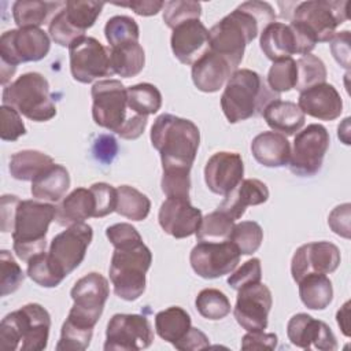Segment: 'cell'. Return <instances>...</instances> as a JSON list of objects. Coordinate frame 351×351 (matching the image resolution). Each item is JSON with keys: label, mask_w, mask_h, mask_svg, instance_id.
I'll return each instance as SVG.
<instances>
[{"label": "cell", "mask_w": 351, "mask_h": 351, "mask_svg": "<svg viewBox=\"0 0 351 351\" xmlns=\"http://www.w3.org/2000/svg\"><path fill=\"white\" fill-rule=\"evenodd\" d=\"M273 22H276V12L269 3H241L208 30L210 49L223 56L237 70L245 47Z\"/></svg>", "instance_id": "obj_1"}, {"label": "cell", "mask_w": 351, "mask_h": 351, "mask_svg": "<svg viewBox=\"0 0 351 351\" xmlns=\"http://www.w3.org/2000/svg\"><path fill=\"white\" fill-rule=\"evenodd\" d=\"M151 143L160 154L163 170H191L200 144V132L189 119L162 114L151 128Z\"/></svg>", "instance_id": "obj_2"}, {"label": "cell", "mask_w": 351, "mask_h": 351, "mask_svg": "<svg viewBox=\"0 0 351 351\" xmlns=\"http://www.w3.org/2000/svg\"><path fill=\"white\" fill-rule=\"evenodd\" d=\"M280 95L270 89L266 80L250 69L236 70L221 96V108L230 123L262 115L265 108Z\"/></svg>", "instance_id": "obj_3"}, {"label": "cell", "mask_w": 351, "mask_h": 351, "mask_svg": "<svg viewBox=\"0 0 351 351\" xmlns=\"http://www.w3.org/2000/svg\"><path fill=\"white\" fill-rule=\"evenodd\" d=\"M49 329V313L38 303H27L1 319L0 348L7 351L45 350Z\"/></svg>", "instance_id": "obj_4"}, {"label": "cell", "mask_w": 351, "mask_h": 351, "mask_svg": "<svg viewBox=\"0 0 351 351\" xmlns=\"http://www.w3.org/2000/svg\"><path fill=\"white\" fill-rule=\"evenodd\" d=\"M151 263L152 254L143 241L115 247L110 263L114 293L128 302L137 300L145 291V274Z\"/></svg>", "instance_id": "obj_5"}, {"label": "cell", "mask_w": 351, "mask_h": 351, "mask_svg": "<svg viewBox=\"0 0 351 351\" xmlns=\"http://www.w3.org/2000/svg\"><path fill=\"white\" fill-rule=\"evenodd\" d=\"M56 207L37 200H21L12 230L15 255L27 262L32 256L45 251L47 232L55 219Z\"/></svg>", "instance_id": "obj_6"}, {"label": "cell", "mask_w": 351, "mask_h": 351, "mask_svg": "<svg viewBox=\"0 0 351 351\" xmlns=\"http://www.w3.org/2000/svg\"><path fill=\"white\" fill-rule=\"evenodd\" d=\"M3 106L15 108L34 122H45L56 115V106L49 93V84L40 73H25L3 89Z\"/></svg>", "instance_id": "obj_7"}, {"label": "cell", "mask_w": 351, "mask_h": 351, "mask_svg": "<svg viewBox=\"0 0 351 351\" xmlns=\"http://www.w3.org/2000/svg\"><path fill=\"white\" fill-rule=\"evenodd\" d=\"M348 1H303L296 4L291 22L306 30L315 43H328L336 27L348 19Z\"/></svg>", "instance_id": "obj_8"}, {"label": "cell", "mask_w": 351, "mask_h": 351, "mask_svg": "<svg viewBox=\"0 0 351 351\" xmlns=\"http://www.w3.org/2000/svg\"><path fill=\"white\" fill-rule=\"evenodd\" d=\"M108 295V281L100 273L92 271L81 277L70 291L74 304L66 319L77 326L93 329L103 314Z\"/></svg>", "instance_id": "obj_9"}, {"label": "cell", "mask_w": 351, "mask_h": 351, "mask_svg": "<svg viewBox=\"0 0 351 351\" xmlns=\"http://www.w3.org/2000/svg\"><path fill=\"white\" fill-rule=\"evenodd\" d=\"M329 143V132L319 123H311L299 130L291 149L289 170L300 177L315 176L322 167Z\"/></svg>", "instance_id": "obj_10"}, {"label": "cell", "mask_w": 351, "mask_h": 351, "mask_svg": "<svg viewBox=\"0 0 351 351\" xmlns=\"http://www.w3.org/2000/svg\"><path fill=\"white\" fill-rule=\"evenodd\" d=\"M70 71L75 81L90 84L101 77L114 74L110 49L95 37L82 36L69 47Z\"/></svg>", "instance_id": "obj_11"}, {"label": "cell", "mask_w": 351, "mask_h": 351, "mask_svg": "<svg viewBox=\"0 0 351 351\" xmlns=\"http://www.w3.org/2000/svg\"><path fill=\"white\" fill-rule=\"evenodd\" d=\"M92 237V226L80 222L70 225L51 240L48 258L51 265L63 278L82 263Z\"/></svg>", "instance_id": "obj_12"}, {"label": "cell", "mask_w": 351, "mask_h": 351, "mask_svg": "<svg viewBox=\"0 0 351 351\" xmlns=\"http://www.w3.org/2000/svg\"><path fill=\"white\" fill-rule=\"evenodd\" d=\"M51 48L48 34L40 27H18L0 37V62L18 66L44 59Z\"/></svg>", "instance_id": "obj_13"}, {"label": "cell", "mask_w": 351, "mask_h": 351, "mask_svg": "<svg viewBox=\"0 0 351 351\" xmlns=\"http://www.w3.org/2000/svg\"><path fill=\"white\" fill-rule=\"evenodd\" d=\"M90 95L95 123L118 133L128 119V88L118 80H101L92 86Z\"/></svg>", "instance_id": "obj_14"}, {"label": "cell", "mask_w": 351, "mask_h": 351, "mask_svg": "<svg viewBox=\"0 0 351 351\" xmlns=\"http://www.w3.org/2000/svg\"><path fill=\"white\" fill-rule=\"evenodd\" d=\"M154 341V330L145 315L115 314L107 324L106 351H137L148 348Z\"/></svg>", "instance_id": "obj_15"}, {"label": "cell", "mask_w": 351, "mask_h": 351, "mask_svg": "<svg viewBox=\"0 0 351 351\" xmlns=\"http://www.w3.org/2000/svg\"><path fill=\"white\" fill-rule=\"evenodd\" d=\"M240 251L230 241H199L191 251L189 262L193 271L207 280L232 273L240 262Z\"/></svg>", "instance_id": "obj_16"}, {"label": "cell", "mask_w": 351, "mask_h": 351, "mask_svg": "<svg viewBox=\"0 0 351 351\" xmlns=\"http://www.w3.org/2000/svg\"><path fill=\"white\" fill-rule=\"evenodd\" d=\"M233 315L237 324L247 332L265 330L273 304L270 289L262 284H251L237 291Z\"/></svg>", "instance_id": "obj_17"}, {"label": "cell", "mask_w": 351, "mask_h": 351, "mask_svg": "<svg viewBox=\"0 0 351 351\" xmlns=\"http://www.w3.org/2000/svg\"><path fill=\"white\" fill-rule=\"evenodd\" d=\"M340 261V250L333 243H307L295 251L291 261V274L296 282L313 273L329 274L339 267Z\"/></svg>", "instance_id": "obj_18"}, {"label": "cell", "mask_w": 351, "mask_h": 351, "mask_svg": "<svg viewBox=\"0 0 351 351\" xmlns=\"http://www.w3.org/2000/svg\"><path fill=\"white\" fill-rule=\"evenodd\" d=\"M287 336L293 346L303 350L335 351L337 348L332 329L324 321L315 319L306 313H298L288 321Z\"/></svg>", "instance_id": "obj_19"}, {"label": "cell", "mask_w": 351, "mask_h": 351, "mask_svg": "<svg viewBox=\"0 0 351 351\" xmlns=\"http://www.w3.org/2000/svg\"><path fill=\"white\" fill-rule=\"evenodd\" d=\"M202 211L189 199L167 197L158 214L160 228L176 239H185L196 233L202 222Z\"/></svg>", "instance_id": "obj_20"}, {"label": "cell", "mask_w": 351, "mask_h": 351, "mask_svg": "<svg viewBox=\"0 0 351 351\" xmlns=\"http://www.w3.org/2000/svg\"><path fill=\"white\" fill-rule=\"evenodd\" d=\"M244 165L237 152H215L204 166V181L215 195H228L243 180Z\"/></svg>", "instance_id": "obj_21"}, {"label": "cell", "mask_w": 351, "mask_h": 351, "mask_svg": "<svg viewBox=\"0 0 351 351\" xmlns=\"http://www.w3.org/2000/svg\"><path fill=\"white\" fill-rule=\"evenodd\" d=\"M170 45L181 63L193 64L210 49L208 30L200 19L185 21L173 29Z\"/></svg>", "instance_id": "obj_22"}, {"label": "cell", "mask_w": 351, "mask_h": 351, "mask_svg": "<svg viewBox=\"0 0 351 351\" xmlns=\"http://www.w3.org/2000/svg\"><path fill=\"white\" fill-rule=\"evenodd\" d=\"M298 106L304 114L321 121H333L343 111L340 93L333 85L326 82L300 92Z\"/></svg>", "instance_id": "obj_23"}, {"label": "cell", "mask_w": 351, "mask_h": 351, "mask_svg": "<svg viewBox=\"0 0 351 351\" xmlns=\"http://www.w3.org/2000/svg\"><path fill=\"white\" fill-rule=\"evenodd\" d=\"M236 69L221 55L208 49L192 64V81L195 86L206 93L219 90Z\"/></svg>", "instance_id": "obj_24"}, {"label": "cell", "mask_w": 351, "mask_h": 351, "mask_svg": "<svg viewBox=\"0 0 351 351\" xmlns=\"http://www.w3.org/2000/svg\"><path fill=\"white\" fill-rule=\"evenodd\" d=\"M269 199V189L265 182L256 178L241 180V182L232 189L218 206L217 210L222 211L233 221L241 218L248 206H258Z\"/></svg>", "instance_id": "obj_25"}, {"label": "cell", "mask_w": 351, "mask_h": 351, "mask_svg": "<svg viewBox=\"0 0 351 351\" xmlns=\"http://www.w3.org/2000/svg\"><path fill=\"white\" fill-rule=\"evenodd\" d=\"M259 44L266 58L273 62L291 58L295 53L302 55L296 33L291 25H285L282 22H273L267 25L261 32Z\"/></svg>", "instance_id": "obj_26"}, {"label": "cell", "mask_w": 351, "mask_h": 351, "mask_svg": "<svg viewBox=\"0 0 351 351\" xmlns=\"http://www.w3.org/2000/svg\"><path fill=\"white\" fill-rule=\"evenodd\" d=\"M252 156L265 167H284L291 158V144L277 132H262L251 143Z\"/></svg>", "instance_id": "obj_27"}, {"label": "cell", "mask_w": 351, "mask_h": 351, "mask_svg": "<svg viewBox=\"0 0 351 351\" xmlns=\"http://www.w3.org/2000/svg\"><path fill=\"white\" fill-rule=\"evenodd\" d=\"M95 197L88 188H75L56 206L55 221L62 226H70L95 217Z\"/></svg>", "instance_id": "obj_28"}, {"label": "cell", "mask_w": 351, "mask_h": 351, "mask_svg": "<svg viewBox=\"0 0 351 351\" xmlns=\"http://www.w3.org/2000/svg\"><path fill=\"white\" fill-rule=\"evenodd\" d=\"M263 118L273 132L284 136L298 133L304 125V112L293 101L274 100L263 111Z\"/></svg>", "instance_id": "obj_29"}, {"label": "cell", "mask_w": 351, "mask_h": 351, "mask_svg": "<svg viewBox=\"0 0 351 351\" xmlns=\"http://www.w3.org/2000/svg\"><path fill=\"white\" fill-rule=\"evenodd\" d=\"M70 186V176L64 166L53 163L32 181L33 197L44 202H59Z\"/></svg>", "instance_id": "obj_30"}, {"label": "cell", "mask_w": 351, "mask_h": 351, "mask_svg": "<svg viewBox=\"0 0 351 351\" xmlns=\"http://www.w3.org/2000/svg\"><path fill=\"white\" fill-rule=\"evenodd\" d=\"M66 3L18 0L12 4V18L18 27H40L51 22L56 15L55 10L64 7Z\"/></svg>", "instance_id": "obj_31"}, {"label": "cell", "mask_w": 351, "mask_h": 351, "mask_svg": "<svg viewBox=\"0 0 351 351\" xmlns=\"http://www.w3.org/2000/svg\"><path fill=\"white\" fill-rule=\"evenodd\" d=\"M52 165L53 159L49 155L36 149H23L10 158L8 171L15 180L33 181Z\"/></svg>", "instance_id": "obj_32"}, {"label": "cell", "mask_w": 351, "mask_h": 351, "mask_svg": "<svg viewBox=\"0 0 351 351\" xmlns=\"http://www.w3.org/2000/svg\"><path fill=\"white\" fill-rule=\"evenodd\" d=\"M299 296L302 303L310 310H324L333 299L332 281L326 274H308L299 282Z\"/></svg>", "instance_id": "obj_33"}, {"label": "cell", "mask_w": 351, "mask_h": 351, "mask_svg": "<svg viewBox=\"0 0 351 351\" xmlns=\"http://www.w3.org/2000/svg\"><path fill=\"white\" fill-rule=\"evenodd\" d=\"M191 326V315L178 306H171L155 315L156 333L173 346L189 332Z\"/></svg>", "instance_id": "obj_34"}, {"label": "cell", "mask_w": 351, "mask_h": 351, "mask_svg": "<svg viewBox=\"0 0 351 351\" xmlns=\"http://www.w3.org/2000/svg\"><path fill=\"white\" fill-rule=\"evenodd\" d=\"M103 7L104 3L99 1L70 0L66 1L60 12L64 21L70 25V27L82 37L85 36V32L95 25Z\"/></svg>", "instance_id": "obj_35"}, {"label": "cell", "mask_w": 351, "mask_h": 351, "mask_svg": "<svg viewBox=\"0 0 351 351\" xmlns=\"http://www.w3.org/2000/svg\"><path fill=\"white\" fill-rule=\"evenodd\" d=\"M110 60L114 74L130 78L143 71L145 64V52L138 43H130L117 48H110Z\"/></svg>", "instance_id": "obj_36"}, {"label": "cell", "mask_w": 351, "mask_h": 351, "mask_svg": "<svg viewBox=\"0 0 351 351\" xmlns=\"http://www.w3.org/2000/svg\"><path fill=\"white\" fill-rule=\"evenodd\" d=\"M151 210L149 199L130 185H119L117 188V207L115 211L132 221H143L148 217Z\"/></svg>", "instance_id": "obj_37"}, {"label": "cell", "mask_w": 351, "mask_h": 351, "mask_svg": "<svg viewBox=\"0 0 351 351\" xmlns=\"http://www.w3.org/2000/svg\"><path fill=\"white\" fill-rule=\"evenodd\" d=\"M162 107V95L159 89L148 82H141L128 88V108L134 114L148 117Z\"/></svg>", "instance_id": "obj_38"}, {"label": "cell", "mask_w": 351, "mask_h": 351, "mask_svg": "<svg viewBox=\"0 0 351 351\" xmlns=\"http://www.w3.org/2000/svg\"><path fill=\"white\" fill-rule=\"evenodd\" d=\"M234 226V221L219 210H215L202 218L199 229L196 230L197 241H226L230 240V234Z\"/></svg>", "instance_id": "obj_39"}, {"label": "cell", "mask_w": 351, "mask_h": 351, "mask_svg": "<svg viewBox=\"0 0 351 351\" xmlns=\"http://www.w3.org/2000/svg\"><path fill=\"white\" fill-rule=\"evenodd\" d=\"M104 36L110 48H117L130 43H138L140 29L137 22L126 15L110 18L104 26Z\"/></svg>", "instance_id": "obj_40"}, {"label": "cell", "mask_w": 351, "mask_h": 351, "mask_svg": "<svg viewBox=\"0 0 351 351\" xmlns=\"http://www.w3.org/2000/svg\"><path fill=\"white\" fill-rule=\"evenodd\" d=\"M197 313L207 319L218 321L230 313V302L228 296L215 288L200 291L195 299Z\"/></svg>", "instance_id": "obj_41"}, {"label": "cell", "mask_w": 351, "mask_h": 351, "mask_svg": "<svg viewBox=\"0 0 351 351\" xmlns=\"http://www.w3.org/2000/svg\"><path fill=\"white\" fill-rule=\"evenodd\" d=\"M298 67V81L295 89L303 92L314 85L322 84L326 80V67L325 63L315 55L307 53L300 56L296 60Z\"/></svg>", "instance_id": "obj_42"}, {"label": "cell", "mask_w": 351, "mask_h": 351, "mask_svg": "<svg viewBox=\"0 0 351 351\" xmlns=\"http://www.w3.org/2000/svg\"><path fill=\"white\" fill-rule=\"evenodd\" d=\"M263 240V230L255 221H241L234 223L230 241H233L241 255H252L258 251Z\"/></svg>", "instance_id": "obj_43"}, {"label": "cell", "mask_w": 351, "mask_h": 351, "mask_svg": "<svg viewBox=\"0 0 351 351\" xmlns=\"http://www.w3.org/2000/svg\"><path fill=\"white\" fill-rule=\"evenodd\" d=\"M296 81H298L296 60H293L292 58H287V59L273 62L271 67L269 69L267 81H266L271 90H274L278 95L281 92H288L295 88Z\"/></svg>", "instance_id": "obj_44"}, {"label": "cell", "mask_w": 351, "mask_h": 351, "mask_svg": "<svg viewBox=\"0 0 351 351\" xmlns=\"http://www.w3.org/2000/svg\"><path fill=\"white\" fill-rule=\"evenodd\" d=\"M27 276L40 287L55 288L64 278L51 265L48 252L43 251L27 261Z\"/></svg>", "instance_id": "obj_45"}, {"label": "cell", "mask_w": 351, "mask_h": 351, "mask_svg": "<svg viewBox=\"0 0 351 351\" xmlns=\"http://www.w3.org/2000/svg\"><path fill=\"white\" fill-rule=\"evenodd\" d=\"M202 4L192 0H171L163 7V21L167 27L174 29L185 21L200 19Z\"/></svg>", "instance_id": "obj_46"}, {"label": "cell", "mask_w": 351, "mask_h": 351, "mask_svg": "<svg viewBox=\"0 0 351 351\" xmlns=\"http://www.w3.org/2000/svg\"><path fill=\"white\" fill-rule=\"evenodd\" d=\"M25 280L21 266L15 262L10 251L1 250L0 252V293L7 296L19 289Z\"/></svg>", "instance_id": "obj_47"}, {"label": "cell", "mask_w": 351, "mask_h": 351, "mask_svg": "<svg viewBox=\"0 0 351 351\" xmlns=\"http://www.w3.org/2000/svg\"><path fill=\"white\" fill-rule=\"evenodd\" d=\"M93 329H85L77 326L67 319L62 325L60 339L56 344L58 351H82L90 344Z\"/></svg>", "instance_id": "obj_48"}, {"label": "cell", "mask_w": 351, "mask_h": 351, "mask_svg": "<svg viewBox=\"0 0 351 351\" xmlns=\"http://www.w3.org/2000/svg\"><path fill=\"white\" fill-rule=\"evenodd\" d=\"M191 170H163L160 186L166 197L189 199Z\"/></svg>", "instance_id": "obj_49"}, {"label": "cell", "mask_w": 351, "mask_h": 351, "mask_svg": "<svg viewBox=\"0 0 351 351\" xmlns=\"http://www.w3.org/2000/svg\"><path fill=\"white\" fill-rule=\"evenodd\" d=\"M262 278V266L258 258H252L245 261L237 270H234L228 277V284L234 289L239 291L247 285L261 282Z\"/></svg>", "instance_id": "obj_50"}, {"label": "cell", "mask_w": 351, "mask_h": 351, "mask_svg": "<svg viewBox=\"0 0 351 351\" xmlns=\"http://www.w3.org/2000/svg\"><path fill=\"white\" fill-rule=\"evenodd\" d=\"M95 197V217L103 218L115 211L117 207V188H112L107 182H95L89 188Z\"/></svg>", "instance_id": "obj_51"}, {"label": "cell", "mask_w": 351, "mask_h": 351, "mask_svg": "<svg viewBox=\"0 0 351 351\" xmlns=\"http://www.w3.org/2000/svg\"><path fill=\"white\" fill-rule=\"evenodd\" d=\"M0 115H1V130H0L1 140L15 141L26 133V128L21 118V114L15 108L8 106H1Z\"/></svg>", "instance_id": "obj_52"}, {"label": "cell", "mask_w": 351, "mask_h": 351, "mask_svg": "<svg viewBox=\"0 0 351 351\" xmlns=\"http://www.w3.org/2000/svg\"><path fill=\"white\" fill-rule=\"evenodd\" d=\"M106 236L110 240V243L114 245V248L121 247V245L133 244L137 241H143L137 229L126 222L114 223V225L108 226L106 229Z\"/></svg>", "instance_id": "obj_53"}, {"label": "cell", "mask_w": 351, "mask_h": 351, "mask_svg": "<svg viewBox=\"0 0 351 351\" xmlns=\"http://www.w3.org/2000/svg\"><path fill=\"white\" fill-rule=\"evenodd\" d=\"M330 52L335 58V60L344 67L346 70L350 69V43H351V34L348 30H343L339 33H335V36L330 38Z\"/></svg>", "instance_id": "obj_54"}, {"label": "cell", "mask_w": 351, "mask_h": 351, "mask_svg": "<svg viewBox=\"0 0 351 351\" xmlns=\"http://www.w3.org/2000/svg\"><path fill=\"white\" fill-rule=\"evenodd\" d=\"M350 210L351 204L344 203L335 207L328 217V225L330 229L344 239H350Z\"/></svg>", "instance_id": "obj_55"}, {"label": "cell", "mask_w": 351, "mask_h": 351, "mask_svg": "<svg viewBox=\"0 0 351 351\" xmlns=\"http://www.w3.org/2000/svg\"><path fill=\"white\" fill-rule=\"evenodd\" d=\"M21 200L15 195H3L0 199V229L1 232H12L15 215Z\"/></svg>", "instance_id": "obj_56"}, {"label": "cell", "mask_w": 351, "mask_h": 351, "mask_svg": "<svg viewBox=\"0 0 351 351\" xmlns=\"http://www.w3.org/2000/svg\"><path fill=\"white\" fill-rule=\"evenodd\" d=\"M278 344L277 335L265 333V330L248 332L243 336L241 348L243 350H274Z\"/></svg>", "instance_id": "obj_57"}, {"label": "cell", "mask_w": 351, "mask_h": 351, "mask_svg": "<svg viewBox=\"0 0 351 351\" xmlns=\"http://www.w3.org/2000/svg\"><path fill=\"white\" fill-rule=\"evenodd\" d=\"M117 152H118V144L112 136L100 134L97 137V140L95 141L93 154L99 162H101L104 165L111 163L112 159L115 158Z\"/></svg>", "instance_id": "obj_58"}, {"label": "cell", "mask_w": 351, "mask_h": 351, "mask_svg": "<svg viewBox=\"0 0 351 351\" xmlns=\"http://www.w3.org/2000/svg\"><path fill=\"white\" fill-rule=\"evenodd\" d=\"M147 123H148V117L134 114L125 121V123L122 125V128L118 130L117 134L125 140H136L143 134Z\"/></svg>", "instance_id": "obj_59"}, {"label": "cell", "mask_w": 351, "mask_h": 351, "mask_svg": "<svg viewBox=\"0 0 351 351\" xmlns=\"http://www.w3.org/2000/svg\"><path fill=\"white\" fill-rule=\"evenodd\" d=\"M210 346V340L208 337L197 328H192L189 329V332L180 340L174 344V347L177 350H181V351H186V350H202V348H206Z\"/></svg>", "instance_id": "obj_60"}, {"label": "cell", "mask_w": 351, "mask_h": 351, "mask_svg": "<svg viewBox=\"0 0 351 351\" xmlns=\"http://www.w3.org/2000/svg\"><path fill=\"white\" fill-rule=\"evenodd\" d=\"M115 5L132 8L137 15H141V16H151V15H156L165 7V1L134 0V1H128V3H115Z\"/></svg>", "instance_id": "obj_61"}, {"label": "cell", "mask_w": 351, "mask_h": 351, "mask_svg": "<svg viewBox=\"0 0 351 351\" xmlns=\"http://www.w3.org/2000/svg\"><path fill=\"white\" fill-rule=\"evenodd\" d=\"M337 325L340 326L344 336H350V302H346L336 314Z\"/></svg>", "instance_id": "obj_62"}, {"label": "cell", "mask_w": 351, "mask_h": 351, "mask_svg": "<svg viewBox=\"0 0 351 351\" xmlns=\"http://www.w3.org/2000/svg\"><path fill=\"white\" fill-rule=\"evenodd\" d=\"M337 137L346 144H350V118H346L337 128Z\"/></svg>", "instance_id": "obj_63"}]
</instances>
